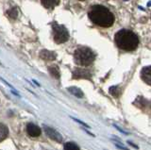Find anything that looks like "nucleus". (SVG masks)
Here are the masks:
<instances>
[{"mask_svg":"<svg viewBox=\"0 0 151 150\" xmlns=\"http://www.w3.org/2000/svg\"><path fill=\"white\" fill-rule=\"evenodd\" d=\"M88 16L94 25L101 27H110L114 23V15L106 7L101 5L92 6Z\"/></svg>","mask_w":151,"mask_h":150,"instance_id":"1","label":"nucleus"},{"mask_svg":"<svg viewBox=\"0 0 151 150\" xmlns=\"http://www.w3.org/2000/svg\"><path fill=\"white\" fill-rule=\"evenodd\" d=\"M114 42L118 48L125 51H133L139 45V38L133 31L121 29L114 35Z\"/></svg>","mask_w":151,"mask_h":150,"instance_id":"2","label":"nucleus"},{"mask_svg":"<svg viewBox=\"0 0 151 150\" xmlns=\"http://www.w3.org/2000/svg\"><path fill=\"white\" fill-rule=\"evenodd\" d=\"M74 59L76 63H78V65L89 66L93 62L96 56L90 48L82 46V47H78V49H76L74 53Z\"/></svg>","mask_w":151,"mask_h":150,"instance_id":"3","label":"nucleus"},{"mask_svg":"<svg viewBox=\"0 0 151 150\" xmlns=\"http://www.w3.org/2000/svg\"><path fill=\"white\" fill-rule=\"evenodd\" d=\"M53 36L54 41L57 44H63L69 39L68 30L63 26H60L54 23L53 24Z\"/></svg>","mask_w":151,"mask_h":150,"instance_id":"4","label":"nucleus"},{"mask_svg":"<svg viewBox=\"0 0 151 150\" xmlns=\"http://www.w3.org/2000/svg\"><path fill=\"white\" fill-rule=\"evenodd\" d=\"M27 132L30 137H38L41 135V128L35 124L29 123L27 125Z\"/></svg>","mask_w":151,"mask_h":150,"instance_id":"5","label":"nucleus"},{"mask_svg":"<svg viewBox=\"0 0 151 150\" xmlns=\"http://www.w3.org/2000/svg\"><path fill=\"white\" fill-rule=\"evenodd\" d=\"M141 78L143 81L148 85H151V66L144 67L141 72Z\"/></svg>","mask_w":151,"mask_h":150,"instance_id":"6","label":"nucleus"},{"mask_svg":"<svg viewBox=\"0 0 151 150\" xmlns=\"http://www.w3.org/2000/svg\"><path fill=\"white\" fill-rule=\"evenodd\" d=\"M45 132H46L48 137L57 141V142H61V136L57 132L55 129L50 128H48V126H45Z\"/></svg>","mask_w":151,"mask_h":150,"instance_id":"7","label":"nucleus"},{"mask_svg":"<svg viewBox=\"0 0 151 150\" xmlns=\"http://www.w3.org/2000/svg\"><path fill=\"white\" fill-rule=\"evenodd\" d=\"M41 2L45 8L52 10V9H54L56 6L59 5L60 0H41Z\"/></svg>","mask_w":151,"mask_h":150,"instance_id":"8","label":"nucleus"},{"mask_svg":"<svg viewBox=\"0 0 151 150\" xmlns=\"http://www.w3.org/2000/svg\"><path fill=\"white\" fill-rule=\"evenodd\" d=\"M40 56H41V58L45 60H52L56 58V55L53 52H50V51H47V50L41 51Z\"/></svg>","mask_w":151,"mask_h":150,"instance_id":"9","label":"nucleus"},{"mask_svg":"<svg viewBox=\"0 0 151 150\" xmlns=\"http://www.w3.org/2000/svg\"><path fill=\"white\" fill-rule=\"evenodd\" d=\"M9 135V128L6 125L0 123V142H2L8 137Z\"/></svg>","mask_w":151,"mask_h":150,"instance_id":"10","label":"nucleus"},{"mask_svg":"<svg viewBox=\"0 0 151 150\" xmlns=\"http://www.w3.org/2000/svg\"><path fill=\"white\" fill-rule=\"evenodd\" d=\"M49 73L56 78H60V71L57 66H51L49 67Z\"/></svg>","mask_w":151,"mask_h":150,"instance_id":"11","label":"nucleus"},{"mask_svg":"<svg viewBox=\"0 0 151 150\" xmlns=\"http://www.w3.org/2000/svg\"><path fill=\"white\" fill-rule=\"evenodd\" d=\"M8 15L12 18V19H16L17 16H18V11L16 8H12L11 10L8 11Z\"/></svg>","mask_w":151,"mask_h":150,"instance_id":"12","label":"nucleus"},{"mask_svg":"<svg viewBox=\"0 0 151 150\" xmlns=\"http://www.w3.org/2000/svg\"><path fill=\"white\" fill-rule=\"evenodd\" d=\"M64 148L65 149H78V146L73 143H67V144H65Z\"/></svg>","mask_w":151,"mask_h":150,"instance_id":"13","label":"nucleus"},{"mask_svg":"<svg viewBox=\"0 0 151 150\" xmlns=\"http://www.w3.org/2000/svg\"><path fill=\"white\" fill-rule=\"evenodd\" d=\"M80 1H84V0H80Z\"/></svg>","mask_w":151,"mask_h":150,"instance_id":"14","label":"nucleus"}]
</instances>
